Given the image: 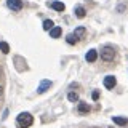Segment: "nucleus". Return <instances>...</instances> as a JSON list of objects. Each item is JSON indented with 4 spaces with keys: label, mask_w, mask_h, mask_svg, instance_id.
Wrapping results in <instances>:
<instances>
[{
    "label": "nucleus",
    "mask_w": 128,
    "mask_h": 128,
    "mask_svg": "<svg viewBox=\"0 0 128 128\" xmlns=\"http://www.w3.org/2000/svg\"><path fill=\"white\" fill-rule=\"evenodd\" d=\"M34 123V117L29 112H21V114L16 117V126L18 128H29Z\"/></svg>",
    "instance_id": "obj_1"
},
{
    "label": "nucleus",
    "mask_w": 128,
    "mask_h": 128,
    "mask_svg": "<svg viewBox=\"0 0 128 128\" xmlns=\"http://www.w3.org/2000/svg\"><path fill=\"white\" fill-rule=\"evenodd\" d=\"M114 58H115L114 48L106 46V48H102V50H101V59H104V61H114Z\"/></svg>",
    "instance_id": "obj_2"
},
{
    "label": "nucleus",
    "mask_w": 128,
    "mask_h": 128,
    "mask_svg": "<svg viewBox=\"0 0 128 128\" xmlns=\"http://www.w3.org/2000/svg\"><path fill=\"white\" fill-rule=\"evenodd\" d=\"M51 85H53V83H51V80H42V82H40V85H38V88H37V93L38 94H43L46 90H50Z\"/></svg>",
    "instance_id": "obj_3"
},
{
    "label": "nucleus",
    "mask_w": 128,
    "mask_h": 128,
    "mask_svg": "<svg viewBox=\"0 0 128 128\" xmlns=\"http://www.w3.org/2000/svg\"><path fill=\"white\" fill-rule=\"evenodd\" d=\"M6 5H8V8H10V10L19 11V10L22 8V0H8Z\"/></svg>",
    "instance_id": "obj_4"
},
{
    "label": "nucleus",
    "mask_w": 128,
    "mask_h": 128,
    "mask_svg": "<svg viewBox=\"0 0 128 128\" xmlns=\"http://www.w3.org/2000/svg\"><path fill=\"white\" fill-rule=\"evenodd\" d=\"M115 85H117V80H115L114 75H107V77H104V86L106 88H114Z\"/></svg>",
    "instance_id": "obj_5"
},
{
    "label": "nucleus",
    "mask_w": 128,
    "mask_h": 128,
    "mask_svg": "<svg viewBox=\"0 0 128 128\" xmlns=\"http://www.w3.org/2000/svg\"><path fill=\"white\" fill-rule=\"evenodd\" d=\"M85 59H86L88 62H94L96 59H98V51H96V50H90V51L86 53Z\"/></svg>",
    "instance_id": "obj_6"
},
{
    "label": "nucleus",
    "mask_w": 128,
    "mask_h": 128,
    "mask_svg": "<svg viewBox=\"0 0 128 128\" xmlns=\"http://www.w3.org/2000/svg\"><path fill=\"white\" fill-rule=\"evenodd\" d=\"M51 8H53L54 11H64L66 10V5H64L62 2H51V3H48Z\"/></svg>",
    "instance_id": "obj_7"
},
{
    "label": "nucleus",
    "mask_w": 128,
    "mask_h": 128,
    "mask_svg": "<svg viewBox=\"0 0 128 128\" xmlns=\"http://www.w3.org/2000/svg\"><path fill=\"white\" fill-rule=\"evenodd\" d=\"M74 13H75V16H77V18L82 19V18H85V13H86V11H85V8H83L82 5H78V6L74 8Z\"/></svg>",
    "instance_id": "obj_8"
},
{
    "label": "nucleus",
    "mask_w": 128,
    "mask_h": 128,
    "mask_svg": "<svg viewBox=\"0 0 128 128\" xmlns=\"http://www.w3.org/2000/svg\"><path fill=\"white\" fill-rule=\"evenodd\" d=\"M112 122H114L115 125H118V126H125V125H128V120L123 118V117H112Z\"/></svg>",
    "instance_id": "obj_9"
},
{
    "label": "nucleus",
    "mask_w": 128,
    "mask_h": 128,
    "mask_svg": "<svg viewBox=\"0 0 128 128\" xmlns=\"http://www.w3.org/2000/svg\"><path fill=\"white\" fill-rule=\"evenodd\" d=\"M61 32H62V30H61V27H58V26H54V27H53V29H51V30H50V37H51V38H58V37H59V35H61Z\"/></svg>",
    "instance_id": "obj_10"
},
{
    "label": "nucleus",
    "mask_w": 128,
    "mask_h": 128,
    "mask_svg": "<svg viewBox=\"0 0 128 128\" xmlns=\"http://www.w3.org/2000/svg\"><path fill=\"white\" fill-rule=\"evenodd\" d=\"M85 34H86V29H85V27H82V26H80V27H77V29L74 30V35H75L77 38H82Z\"/></svg>",
    "instance_id": "obj_11"
},
{
    "label": "nucleus",
    "mask_w": 128,
    "mask_h": 128,
    "mask_svg": "<svg viewBox=\"0 0 128 128\" xmlns=\"http://www.w3.org/2000/svg\"><path fill=\"white\" fill-rule=\"evenodd\" d=\"M78 112H82V114H86V112H90V106L85 102H78Z\"/></svg>",
    "instance_id": "obj_12"
},
{
    "label": "nucleus",
    "mask_w": 128,
    "mask_h": 128,
    "mask_svg": "<svg viewBox=\"0 0 128 128\" xmlns=\"http://www.w3.org/2000/svg\"><path fill=\"white\" fill-rule=\"evenodd\" d=\"M54 27V24L51 19H46V21H43V30H51Z\"/></svg>",
    "instance_id": "obj_13"
},
{
    "label": "nucleus",
    "mask_w": 128,
    "mask_h": 128,
    "mask_svg": "<svg viewBox=\"0 0 128 128\" xmlns=\"http://www.w3.org/2000/svg\"><path fill=\"white\" fill-rule=\"evenodd\" d=\"M0 50H2V53H10V45H8L6 42H0Z\"/></svg>",
    "instance_id": "obj_14"
},
{
    "label": "nucleus",
    "mask_w": 128,
    "mask_h": 128,
    "mask_svg": "<svg viewBox=\"0 0 128 128\" xmlns=\"http://www.w3.org/2000/svg\"><path fill=\"white\" fill-rule=\"evenodd\" d=\"M66 40H67V43H69V45H74V43H77V37H75V35L74 34H69V35H67V37H66Z\"/></svg>",
    "instance_id": "obj_15"
},
{
    "label": "nucleus",
    "mask_w": 128,
    "mask_h": 128,
    "mask_svg": "<svg viewBox=\"0 0 128 128\" xmlns=\"http://www.w3.org/2000/svg\"><path fill=\"white\" fill-rule=\"evenodd\" d=\"M67 99L72 101V102H75V101H78V94L77 93H69L67 94Z\"/></svg>",
    "instance_id": "obj_16"
},
{
    "label": "nucleus",
    "mask_w": 128,
    "mask_h": 128,
    "mask_svg": "<svg viewBox=\"0 0 128 128\" xmlns=\"http://www.w3.org/2000/svg\"><path fill=\"white\" fill-rule=\"evenodd\" d=\"M91 98H93L94 101H96V99L99 98V91H93V94H91Z\"/></svg>",
    "instance_id": "obj_17"
},
{
    "label": "nucleus",
    "mask_w": 128,
    "mask_h": 128,
    "mask_svg": "<svg viewBox=\"0 0 128 128\" xmlns=\"http://www.w3.org/2000/svg\"><path fill=\"white\" fill-rule=\"evenodd\" d=\"M0 96H2V86H0Z\"/></svg>",
    "instance_id": "obj_18"
}]
</instances>
